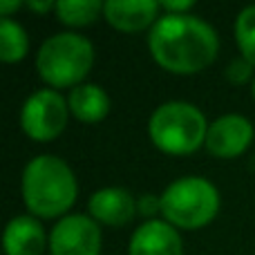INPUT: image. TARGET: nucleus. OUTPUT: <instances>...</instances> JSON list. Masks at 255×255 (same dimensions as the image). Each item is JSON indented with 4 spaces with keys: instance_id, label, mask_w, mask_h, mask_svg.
<instances>
[{
    "instance_id": "5",
    "label": "nucleus",
    "mask_w": 255,
    "mask_h": 255,
    "mask_svg": "<svg viewBox=\"0 0 255 255\" xmlns=\"http://www.w3.org/2000/svg\"><path fill=\"white\" fill-rule=\"evenodd\" d=\"M220 211V190L204 177L175 179L161 195V215L175 229H202Z\"/></svg>"
},
{
    "instance_id": "7",
    "label": "nucleus",
    "mask_w": 255,
    "mask_h": 255,
    "mask_svg": "<svg viewBox=\"0 0 255 255\" xmlns=\"http://www.w3.org/2000/svg\"><path fill=\"white\" fill-rule=\"evenodd\" d=\"M52 255H99L101 229L88 215H65L56 222L49 235Z\"/></svg>"
},
{
    "instance_id": "4",
    "label": "nucleus",
    "mask_w": 255,
    "mask_h": 255,
    "mask_svg": "<svg viewBox=\"0 0 255 255\" xmlns=\"http://www.w3.org/2000/svg\"><path fill=\"white\" fill-rule=\"evenodd\" d=\"M94 65V47L85 36L63 31L49 36L38 49L36 70L54 88H76Z\"/></svg>"
},
{
    "instance_id": "9",
    "label": "nucleus",
    "mask_w": 255,
    "mask_h": 255,
    "mask_svg": "<svg viewBox=\"0 0 255 255\" xmlns=\"http://www.w3.org/2000/svg\"><path fill=\"white\" fill-rule=\"evenodd\" d=\"M128 255H184V242L172 224L148 220L132 233Z\"/></svg>"
},
{
    "instance_id": "3",
    "label": "nucleus",
    "mask_w": 255,
    "mask_h": 255,
    "mask_svg": "<svg viewBox=\"0 0 255 255\" xmlns=\"http://www.w3.org/2000/svg\"><path fill=\"white\" fill-rule=\"evenodd\" d=\"M152 143L166 154H190L206 143L208 124L204 112L188 101H166L148 121Z\"/></svg>"
},
{
    "instance_id": "16",
    "label": "nucleus",
    "mask_w": 255,
    "mask_h": 255,
    "mask_svg": "<svg viewBox=\"0 0 255 255\" xmlns=\"http://www.w3.org/2000/svg\"><path fill=\"white\" fill-rule=\"evenodd\" d=\"M235 38L242 58L255 67V4L244 7L235 18Z\"/></svg>"
},
{
    "instance_id": "21",
    "label": "nucleus",
    "mask_w": 255,
    "mask_h": 255,
    "mask_svg": "<svg viewBox=\"0 0 255 255\" xmlns=\"http://www.w3.org/2000/svg\"><path fill=\"white\" fill-rule=\"evenodd\" d=\"M20 9V0H0V13L2 18H9V13Z\"/></svg>"
},
{
    "instance_id": "19",
    "label": "nucleus",
    "mask_w": 255,
    "mask_h": 255,
    "mask_svg": "<svg viewBox=\"0 0 255 255\" xmlns=\"http://www.w3.org/2000/svg\"><path fill=\"white\" fill-rule=\"evenodd\" d=\"M166 13H186L195 7L190 0H179V2H159Z\"/></svg>"
},
{
    "instance_id": "12",
    "label": "nucleus",
    "mask_w": 255,
    "mask_h": 255,
    "mask_svg": "<svg viewBox=\"0 0 255 255\" xmlns=\"http://www.w3.org/2000/svg\"><path fill=\"white\" fill-rule=\"evenodd\" d=\"M45 231L34 215H18L4 229L7 255H40L45 251Z\"/></svg>"
},
{
    "instance_id": "2",
    "label": "nucleus",
    "mask_w": 255,
    "mask_h": 255,
    "mask_svg": "<svg viewBox=\"0 0 255 255\" xmlns=\"http://www.w3.org/2000/svg\"><path fill=\"white\" fill-rule=\"evenodd\" d=\"M76 177L61 157L38 154L22 170V199L27 211L36 217H65L76 202Z\"/></svg>"
},
{
    "instance_id": "15",
    "label": "nucleus",
    "mask_w": 255,
    "mask_h": 255,
    "mask_svg": "<svg viewBox=\"0 0 255 255\" xmlns=\"http://www.w3.org/2000/svg\"><path fill=\"white\" fill-rule=\"evenodd\" d=\"M106 2L101 0H63L56 2V16L63 25L70 27H85L94 22L103 13Z\"/></svg>"
},
{
    "instance_id": "11",
    "label": "nucleus",
    "mask_w": 255,
    "mask_h": 255,
    "mask_svg": "<svg viewBox=\"0 0 255 255\" xmlns=\"http://www.w3.org/2000/svg\"><path fill=\"white\" fill-rule=\"evenodd\" d=\"M90 215L108 226H126L136 215V202L124 188H101L90 197Z\"/></svg>"
},
{
    "instance_id": "18",
    "label": "nucleus",
    "mask_w": 255,
    "mask_h": 255,
    "mask_svg": "<svg viewBox=\"0 0 255 255\" xmlns=\"http://www.w3.org/2000/svg\"><path fill=\"white\" fill-rule=\"evenodd\" d=\"M136 211L145 217H152L161 211V197L157 195H141L139 202H136Z\"/></svg>"
},
{
    "instance_id": "14",
    "label": "nucleus",
    "mask_w": 255,
    "mask_h": 255,
    "mask_svg": "<svg viewBox=\"0 0 255 255\" xmlns=\"http://www.w3.org/2000/svg\"><path fill=\"white\" fill-rule=\"evenodd\" d=\"M29 38L25 29L11 18L0 20V61L2 63H18L27 56Z\"/></svg>"
},
{
    "instance_id": "22",
    "label": "nucleus",
    "mask_w": 255,
    "mask_h": 255,
    "mask_svg": "<svg viewBox=\"0 0 255 255\" xmlns=\"http://www.w3.org/2000/svg\"><path fill=\"white\" fill-rule=\"evenodd\" d=\"M253 99H255V79H253Z\"/></svg>"
},
{
    "instance_id": "10",
    "label": "nucleus",
    "mask_w": 255,
    "mask_h": 255,
    "mask_svg": "<svg viewBox=\"0 0 255 255\" xmlns=\"http://www.w3.org/2000/svg\"><path fill=\"white\" fill-rule=\"evenodd\" d=\"M161 4L154 0H110L103 7V16L115 29L136 34L159 20Z\"/></svg>"
},
{
    "instance_id": "20",
    "label": "nucleus",
    "mask_w": 255,
    "mask_h": 255,
    "mask_svg": "<svg viewBox=\"0 0 255 255\" xmlns=\"http://www.w3.org/2000/svg\"><path fill=\"white\" fill-rule=\"evenodd\" d=\"M27 7H29L31 11H36V13H45V11H49V9H56V2H52V0H47V2L29 0V2H27Z\"/></svg>"
},
{
    "instance_id": "17",
    "label": "nucleus",
    "mask_w": 255,
    "mask_h": 255,
    "mask_svg": "<svg viewBox=\"0 0 255 255\" xmlns=\"http://www.w3.org/2000/svg\"><path fill=\"white\" fill-rule=\"evenodd\" d=\"M251 72H253V65L247 58H235V61H231L229 67H226V79L235 85H244L251 79Z\"/></svg>"
},
{
    "instance_id": "8",
    "label": "nucleus",
    "mask_w": 255,
    "mask_h": 255,
    "mask_svg": "<svg viewBox=\"0 0 255 255\" xmlns=\"http://www.w3.org/2000/svg\"><path fill=\"white\" fill-rule=\"evenodd\" d=\"M253 139V126L242 115H224L208 126L206 150L213 157L233 159L249 148Z\"/></svg>"
},
{
    "instance_id": "6",
    "label": "nucleus",
    "mask_w": 255,
    "mask_h": 255,
    "mask_svg": "<svg viewBox=\"0 0 255 255\" xmlns=\"http://www.w3.org/2000/svg\"><path fill=\"white\" fill-rule=\"evenodd\" d=\"M70 108L56 90H38L20 110V126L29 139L52 141L65 130Z\"/></svg>"
},
{
    "instance_id": "13",
    "label": "nucleus",
    "mask_w": 255,
    "mask_h": 255,
    "mask_svg": "<svg viewBox=\"0 0 255 255\" xmlns=\"http://www.w3.org/2000/svg\"><path fill=\"white\" fill-rule=\"evenodd\" d=\"M70 112L83 124H99L110 112V97L97 83H81L70 90L67 97Z\"/></svg>"
},
{
    "instance_id": "1",
    "label": "nucleus",
    "mask_w": 255,
    "mask_h": 255,
    "mask_svg": "<svg viewBox=\"0 0 255 255\" xmlns=\"http://www.w3.org/2000/svg\"><path fill=\"white\" fill-rule=\"evenodd\" d=\"M148 47L154 63L172 74H195L215 61L220 36L206 20L190 13H163L152 25Z\"/></svg>"
}]
</instances>
